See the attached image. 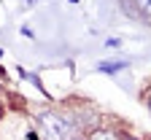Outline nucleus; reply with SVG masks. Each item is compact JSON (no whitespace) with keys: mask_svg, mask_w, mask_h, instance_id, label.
I'll return each instance as SVG.
<instances>
[{"mask_svg":"<svg viewBox=\"0 0 151 140\" xmlns=\"http://www.w3.org/2000/svg\"><path fill=\"white\" fill-rule=\"evenodd\" d=\"M38 127H41L46 140H73L78 132L62 111H43L38 116Z\"/></svg>","mask_w":151,"mask_h":140,"instance_id":"obj_1","label":"nucleus"},{"mask_svg":"<svg viewBox=\"0 0 151 140\" xmlns=\"http://www.w3.org/2000/svg\"><path fill=\"white\" fill-rule=\"evenodd\" d=\"M138 14H140L143 22L151 24V0H143V3H138Z\"/></svg>","mask_w":151,"mask_h":140,"instance_id":"obj_3","label":"nucleus"},{"mask_svg":"<svg viewBox=\"0 0 151 140\" xmlns=\"http://www.w3.org/2000/svg\"><path fill=\"white\" fill-rule=\"evenodd\" d=\"M140 97H143V103H146V108H148V113H151V84L143 89V94H140Z\"/></svg>","mask_w":151,"mask_h":140,"instance_id":"obj_4","label":"nucleus"},{"mask_svg":"<svg viewBox=\"0 0 151 140\" xmlns=\"http://www.w3.org/2000/svg\"><path fill=\"white\" fill-rule=\"evenodd\" d=\"M3 113H6V111H3V103H0V118H3Z\"/></svg>","mask_w":151,"mask_h":140,"instance_id":"obj_5","label":"nucleus"},{"mask_svg":"<svg viewBox=\"0 0 151 140\" xmlns=\"http://www.w3.org/2000/svg\"><path fill=\"white\" fill-rule=\"evenodd\" d=\"M84 140H124V132L116 129V127H94L84 135Z\"/></svg>","mask_w":151,"mask_h":140,"instance_id":"obj_2","label":"nucleus"}]
</instances>
